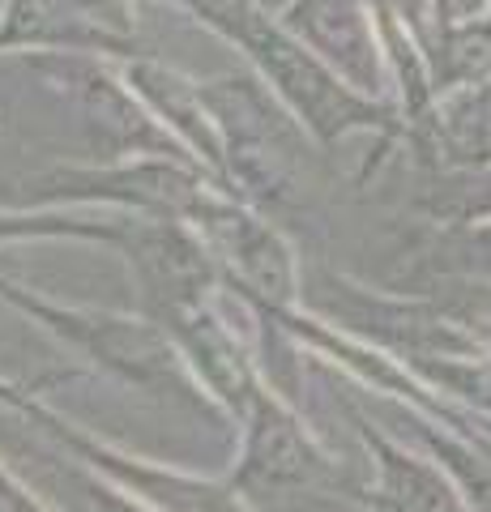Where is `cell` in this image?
Returning a JSON list of instances; mask_svg holds the SVG:
<instances>
[{"label":"cell","instance_id":"7a4b0ae2","mask_svg":"<svg viewBox=\"0 0 491 512\" xmlns=\"http://www.w3.org/2000/svg\"><path fill=\"white\" fill-rule=\"evenodd\" d=\"M398 504L406 512H453L445 487L415 470H398Z\"/></svg>","mask_w":491,"mask_h":512},{"label":"cell","instance_id":"6da1fadb","mask_svg":"<svg viewBox=\"0 0 491 512\" xmlns=\"http://www.w3.org/2000/svg\"><path fill=\"white\" fill-rule=\"evenodd\" d=\"M193 5L210 22L223 26L231 39H240L248 52L257 56L269 73H274V82L287 90L299 107L312 111L316 124H329V120L346 116V99L334 86H329V77L316 69V64L299 52V47H291L287 39H282L252 5H240V0H193Z\"/></svg>","mask_w":491,"mask_h":512}]
</instances>
